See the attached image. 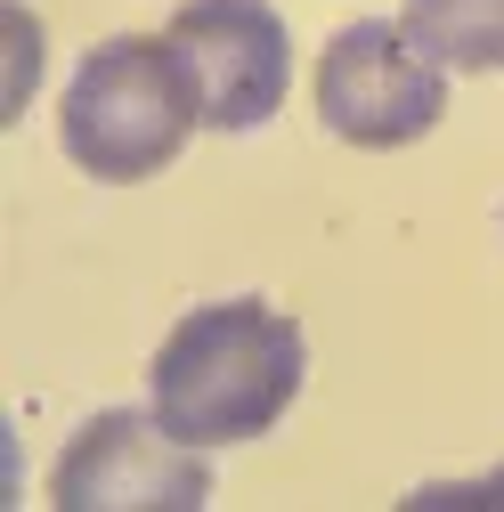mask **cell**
Masks as SVG:
<instances>
[{
    "label": "cell",
    "instance_id": "obj_1",
    "mask_svg": "<svg viewBox=\"0 0 504 512\" xmlns=\"http://www.w3.org/2000/svg\"><path fill=\"white\" fill-rule=\"evenodd\" d=\"M301 374H309L301 326L277 301L236 293L187 309L163 334L147 366V407L187 447H244L285 423V407L301 399Z\"/></svg>",
    "mask_w": 504,
    "mask_h": 512
},
{
    "label": "cell",
    "instance_id": "obj_2",
    "mask_svg": "<svg viewBox=\"0 0 504 512\" xmlns=\"http://www.w3.org/2000/svg\"><path fill=\"white\" fill-rule=\"evenodd\" d=\"M196 131H204V106H196V82H187L171 33H114L82 49V66L66 74L57 139H66L74 171L106 187H139L171 171Z\"/></svg>",
    "mask_w": 504,
    "mask_h": 512
},
{
    "label": "cell",
    "instance_id": "obj_3",
    "mask_svg": "<svg viewBox=\"0 0 504 512\" xmlns=\"http://www.w3.org/2000/svg\"><path fill=\"white\" fill-rule=\"evenodd\" d=\"M448 114V74L407 41V25L358 17L318 57V122L342 147H415Z\"/></svg>",
    "mask_w": 504,
    "mask_h": 512
},
{
    "label": "cell",
    "instance_id": "obj_4",
    "mask_svg": "<svg viewBox=\"0 0 504 512\" xmlns=\"http://www.w3.org/2000/svg\"><path fill=\"white\" fill-rule=\"evenodd\" d=\"M49 504L57 512H196L212 504V464L204 447L171 439L155 407L147 415L106 407L66 439V456L49 472Z\"/></svg>",
    "mask_w": 504,
    "mask_h": 512
},
{
    "label": "cell",
    "instance_id": "obj_5",
    "mask_svg": "<svg viewBox=\"0 0 504 512\" xmlns=\"http://www.w3.org/2000/svg\"><path fill=\"white\" fill-rule=\"evenodd\" d=\"M163 33L179 49L187 82H196L204 131H261L285 106L293 33L269 0H179Z\"/></svg>",
    "mask_w": 504,
    "mask_h": 512
},
{
    "label": "cell",
    "instance_id": "obj_6",
    "mask_svg": "<svg viewBox=\"0 0 504 512\" xmlns=\"http://www.w3.org/2000/svg\"><path fill=\"white\" fill-rule=\"evenodd\" d=\"M399 25L439 74H504V0H407Z\"/></svg>",
    "mask_w": 504,
    "mask_h": 512
}]
</instances>
